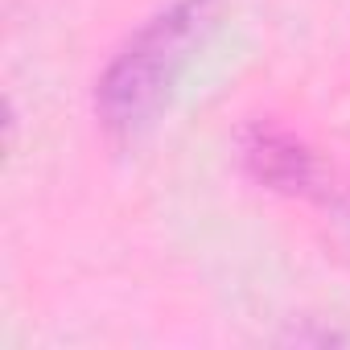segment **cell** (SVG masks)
Instances as JSON below:
<instances>
[{"instance_id":"cell-2","label":"cell","mask_w":350,"mask_h":350,"mask_svg":"<svg viewBox=\"0 0 350 350\" xmlns=\"http://www.w3.org/2000/svg\"><path fill=\"white\" fill-rule=\"evenodd\" d=\"M243 157L247 165L256 169V178L268 182L272 190H288V194H313L321 186V173H317V161L305 144H297L288 132H276V128H264L256 124L247 136H243Z\"/></svg>"},{"instance_id":"cell-1","label":"cell","mask_w":350,"mask_h":350,"mask_svg":"<svg viewBox=\"0 0 350 350\" xmlns=\"http://www.w3.org/2000/svg\"><path fill=\"white\" fill-rule=\"evenodd\" d=\"M206 17L211 0H173L169 9H161L128 38V46L111 58V66L95 87V107L107 132L132 136L157 116L182 62L202 38Z\"/></svg>"}]
</instances>
